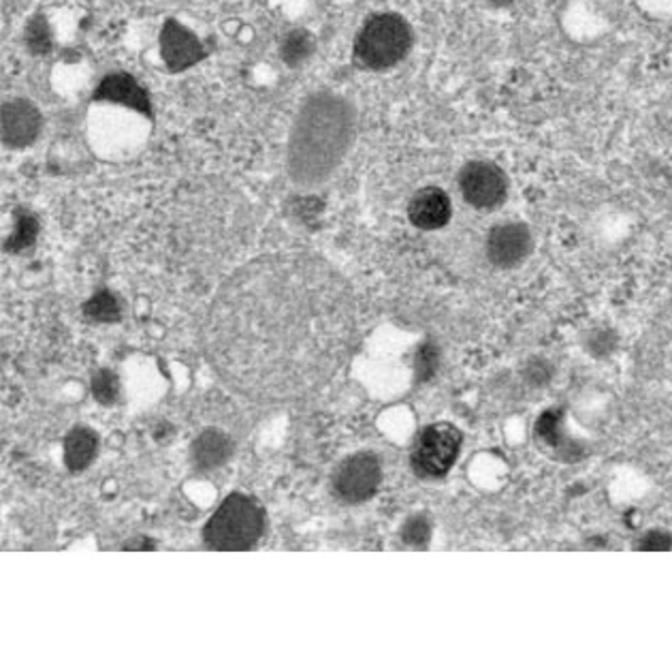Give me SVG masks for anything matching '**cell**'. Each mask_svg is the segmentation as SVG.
<instances>
[{
    "instance_id": "5b68a950",
    "label": "cell",
    "mask_w": 672,
    "mask_h": 665,
    "mask_svg": "<svg viewBox=\"0 0 672 665\" xmlns=\"http://www.w3.org/2000/svg\"><path fill=\"white\" fill-rule=\"evenodd\" d=\"M457 185L464 201L481 212L504 205L510 191L506 172L490 159L468 161L457 176Z\"/></svg>"
},
{
    "instance_id": "52a82bcc",
    "label": "cell",
    "mask_w": 672,
    "mask_h": 665,
    "mask_svg": "<svg viewBox=\"0 0 672 665\" xmlns=\"http://www.w3.org/2000/svg\"><path fill=\"white\" fill-rule=\"evenodd\" d=\"M534 251V234L521 221L497 223L487 231L485 255L493 267L515 269L525 264Z\"/></svg>"
},
{
    "instance_id": "7a4b0ae2",
    "label": "cell",
    "mask_w": 672,
    "mask_h": 665,
    "mask_svg": "<svg viewBox=\"0 0 672 665\" xmlns=\"http://www.w3.org/2000/svg\"><path fill=\"white\" fill-rule=\"evenodd\" d=\"M357 135V110L340 92L316 90L302 103L287 148V170L302 189L325 185Z\"/></svg>"
},
{
    "instance_id": "e0dca14e",
    "label": "cell",
    "mask_w": 672,
    "mask_h": 665,
    "mask_svg": "<svg viewBox=\"0 0 672 665\" xmlns=\"http://www.w3.org/2000/svg\"><path fill=\"white\" fill-rule=\"evenodd\" d=\"M86 315L94 322H116L121 317V304L112 293L101 291L88 300Z\"/></svg>"
},
{
    "instance_id": "277c9868",
    "label": "cell",
    "mask_w": 672,
    "mask_h": 665,
    "mask_svg": "<svg viewBox=\"0 0 672 665\" xmlns=\"http://www.w3.org/2000/svg\"><path fill=\"white\" fill-rule=\"evenodd\" d=\"M263 512L256 501L245 494H231L210 518L205 541L214 550L240 552L250 550L263 535Z\"/></svg>"
},
{
    "instance_id": "44dd1931",
    "label": "cell",
    "mask_w": 672,
    "mask_h": 665,
    "mask_svg": "<svg viewBox=\"0 0 672 665\" xmlns=\"http://www.w3.org/2000/svg\"><path fill=\"white\" fill-rule=\"evenodd\" d=\"M438 368V351L433 344H423L417 353V375L421 381H428L429 377Z\"/></svg>"
},
{
    "instance_id": "8992f818",
    "label": "cell",
    "mask_w": 672,
    "mask_h": 665,
    "mask_svg": "<svg viewBox=\"0 0 672 665\" xmlns=\"http://www.w3.org/2000/svg\"><path fill=\"white\" fill-rule=\"evenodd\" d=\"M461 432L453 424L438 422L428 426L415 443L413 468L421 477H442L455 465L461 450Z\"/></svg>"
},
{
    "instance_id": "cb8c5ba5",
    "label": "cell",
    "mask_w": 672,
    "mask_h": 665,
    "mask_svg": "<svg viewBox=\"0 0 672 665\" xmlns=\"http://www.w3.org/2000/svg\"><path fill=\"white\" fill-rule=\"evenodd\" d=\"M491 2H493V4H497V7H504V4H508L510 0H491Z\"/></svg>"
},
{
    "instance_id": "d6986e66",
    "label": "cell",
    "mask_w": 672,
    "mask_h": 665,
    "mask_svg": "<svg viewBox=\"0 0 672 665\" xmlns=\"http://www.w3.org/2000/svg\"><path fill=\"white\" fill-rule=\"evenodd\" d=\"M26 43H28L30 52H35V54H46L50 50V30H48V24L41 17H35L28 24Z\"/></svg>"
},
{
    "instance_id": "7c38bea8",
    "label": "cell",
    "mask_w": 672,
    "mask_h": 665,
    "mask_svg": "<svg viewBox=\"0 0 672 665\" xmlns=\"http://www.w3.org/2000/svg\"><path fill=\"white\" fill-rule=\"evenodd\" d=\"M94 101H107L130 108L139 114H152V101L148 90L128 73H110L101 79L99 88L94 90Z\"/></svg>"
},
{
    "instance_id": "9a60e30c",
    "label": "cell",
    "mask_w": 672,
    "mask_h": 665,
    "mask_svg": "<svg viewBox=\"0 0 672 665\" xmlns=\"http://www.w3.org/2000/svg\"><path fill=\"white\" fill-rule=\"evenodd\" d=\"M316 52V37L306 28H293L280 43V57L289 67H304Z\"/></svg>"
},
{
    "instance_id": "ffe728a7",
    "label": "cell",
    "mask_w": 672,
    "mask_h": 665,
    "mask_svg": "<svg viewBox=\"0 0 672 665\" xmlns=\"http://www.w3.org/2000/svg\"><path fill=\"white\" fill-rule=\"evenodd\" d=\"M632 2L649 20L656 22L672 20V0H632Z\"/></svg>"
},
{
    "instance_id": "ba28073f",
    "label": "cell",
    "mask_w": 672,
    "mask_h": 665,
    "mask_svg": "<svg viewBox=\"0 0 672 665\" xmlns=\"http://www.w3.org/2000/svg\"><path fill=\"white\" fill-rule=\"evenodd\" d=\"M382 468L376 456L371 454H355L335 473V492L346 503H364L371 499L380 486Z\"/></svg>"
},
{
    "instance_id": "9c48e42d",
    "label": "cell",
    "mask_w": 672,
    "mask_h": 665,
    "mask_svg": "<svg viewBox=\"0 0 672 665\" xmlns=\"http://www.w3.org/2000/svg\"><path fill=\"white\" fill-rule=\"evenodd\" d=\"M43 129L37 105L26 99H13L2 105V143L7 148H28Z\"/></svg>"
},
{
    "instance_id": "2e32d148",
    "label": "cell",
    "mask_w": 672,
    "mask_h": 665,
    "mask_svg": "<svg viewBox=\"0 0 672 665\" xmlns=\"http://www.w3.org/2000/svg\"><path fill=\"white\" fill-rule=\"evenodd\" d=\"M37 231H39V223L35 221L33 214L28 212H20L17 218H15V229L7 242V249L9 251H22L26 247H30L37 238Z\"/></svg>"
},
{
    "instance_id": "6da1fadb",
    "label": "cell",
    "mask_w": 672,
    "mask_h": 665,
    "mask_svg": "<svg viewBox=\"0 0 672 665\" xmlns=\"http://www.w3.org/2000/svg\"><path fill=\"white\" fill-rule=\"evenodd\" d=\"M357 338L351 285L307 255L261 258L218 291L203 344L220 377L258 402L320 392L348 362Z\"/></svg>"
},
{
    "instance_id": "4fadbf2b",
    "label": "cell",
    "mask_w": 672,
    "mask_h": 665,
    "mask_svg": "<svg viewBox=\"0 0 672 665\" xmlns=\"http://www.w3.org/2000/svg\"><path fill=\"white\" fill-rule=\"evenodd\" d=\"M233 452V443L218 430L203 432L192 446V461L199 468H216L225 465Z\"/></svg>"
},
{
    "instance_id": "8fae6325",
    "label": "cell",
    "mask_w": 672,
    "mask_h": 665,
    "mask_svg": "<svg viewBox=\"0 0 672 665\" xmlns=\"http://www.w3.org/2000/svg\"><path fill=\"white\" fill-rule=\"evenodd\" d=\"M453 201L438 187L419 189L408 203V218L421 231H438L451 223Z\"/></svg>"
},
{
    "instance_id": "ac0fdd59",
    "label": "cell",
    "mask_w": 672,
    "mask_h": 665,
    "mask_svg": "<svg viewBox=\"0 0 672 665\" xmlns=\"http://www.w3.org/2000/svg\"><path fill=\"white\" fill-rule=\"evenodd\" d=\"M92 394L94 399L103 404H112L114 400L118 399L121 390H118V379L116 375H112L110 371H101L94 381H92Z\"/></svg>"
},
{
    "instance_id": "5bb4252c",
    "label": "cell",
    "mask_w": 672,
    "mask_h": 665,
    "mask_svg": "<svg viewBox=\"0 0 672 665\" xmlns=\"http://www.w3.org/2000/svg\"><path fill=\"white\" fill-rule=\"evenodd\" d=\"M99 441L92 430L77 428L64 441V461L71 470H84L92 463Z\"/></svg>"
},
{
    "instance_id": "3957f363",
    "label": "cell",
    "mask_w": 672,
    "mask_h": 665,
    "mask_svg": "<svg viewBox=\"0 0 672 665\" xmlns=\"http://www.w3.org/2000/svg\"><path fill=\"white\" fill-rule=\"evenodd\" d=\"M415 46V30L400 13H373L355 41V59L369 71H389L404 63Z\"/></svg>"
},
{
    "instance_id": "7402d4cb",
    "label": "cell",
    "mask_w": 672,
    "mask_h": 665,
    "mask_svg": "<svg viewBox=\"0 0 672 665\" xmlns=\"http://www.w3.org/2000/svg\"><path fill=\"white\" fill-rule=\"evenodd\" d=\"M429 537V525L426 518H413L406 529H404V539L408 543H426Z\"/></svg>"
},
{
    "instance_id": "30bf717a",
    "label": "cell",
    "mask_w": 672,
    "mask_h": 665,
    "mask_svg": "<svg viewBox=\"0 0 672 665\" xmlns=\"http://www.w3.org/2000/svg\"><path fill=\"white\" fill-rule=\"evenodd\" d=\"M161 54L169 71H186L205 59V50L194 33L178 20H169L161 30Z\"/></svg>"
},
{
    "instance_id": "603a6c76",
    "label": "cell",
    "mask_w": 672,
    "mask_h": 665,
    "mask_svg": "<svg viewBox=\"0 0 672 665\" xmlns=\"http://www.w3.org/2000/svg\"><path fill=\"white\" fill-rule=\"evenodd\" d=\"M638 548H641V550H669V548H671V537L660 531L647 532V535L641 539Z\"/></svg>"
}]
</instances>
